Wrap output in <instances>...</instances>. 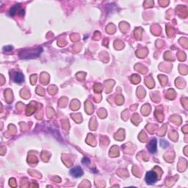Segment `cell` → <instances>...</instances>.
<instances>
[{"instance_id": "cell-4", "label": "cell", "mask_w": 188, "mask_h": 188, "mask_svg": "<svg viewBox=\"0 0 188 188\" xmlns=\"http://www.w3.org/2000/svg\"><path fill=\"white\" fill-rule=\"evenodd\" d=\"M24 80V75L21 73H19V72H16L15 73V74L13 75V81L16 83H21L23 82Z\"/></svg>"}, {"instance_id": "cell-5", "label": "cell", "mask_w": 188, "mask_h": 188, "mask_svg": "<svg viewBox=\"0 0 188 188\" xmlns=\"http://www.w3.org/2000/svg\"><path fill=\"white\" fill-rule=\"evenodd\" d=\"M19 8H20L19 5H15V6L13 7V8H12V9L10 10V16H13V15H14L15 13H16V12H18V11H19V12H22V13H24V10H19Z\"/></svg>"}, {"instance_id": "cell-3", "label": "cell", "mask_w": 188, "mask_h": 188, "mask_svg": "<svg viewBox=\"0 0 188 188\" xmlns=\"http://www.w3.org/2000/svg\"><path fill=\"white\" fill-rule=\"evenodd\" d=\"M156 140L155 138L152 139L148 145V149L151 153L154 154L156 152Z\"/></svg>"}, {"instance_id": "cell-1", "label": "cell", "mask_w": 188, "mask_h": 188, "mask_svg": "<svg viewBox=\"0 0 188 188\" xmlns=\"http://www.w3.org/2000/svg\"><path fill=\"white\" fill-rule=\"evenodd\" d=\"M157 181V175L154 171H148L145 175V182L148 185H153Z\"/></svg>"}, {"instance_id": "cell-2", "label": "cell", "mask_w": 188, "mask_h": 188, "mask_svg": "<svg viewBox=\"0 0 188 188\" xmlns=\"http://www.w3.org/2000/svg\"><path fill=\"white\" fill-rule=\"evenodd\" d=\"M71 175L73 176V177H76V178H78V177L82 176L83 175V171L82 170V168L80 167H74L70 171Z\"/></svg>"}]
</instances>
